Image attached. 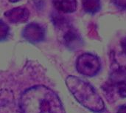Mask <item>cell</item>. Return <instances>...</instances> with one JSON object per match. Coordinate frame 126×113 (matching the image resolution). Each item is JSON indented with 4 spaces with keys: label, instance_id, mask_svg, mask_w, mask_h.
Listing matches in <instances>:
<instances>
[{
    "label": "cell",
    "instance_id": "3",
    "mask_svg": "<svg viewBox=\"0 0 126 113\" xmlns=\"http://www.w3.org/2000/svg\"><path fill=\"white\" fill-rule=\"evenodd\" d=\"M4 16L11 23H22L28 19L30 12L24 7H17L6 11Z\"/></svg>",
    "mask_w": 126,
    "mask_h": 113
},
{
    "label": "cell",
    "instance_id": "13",
    "mask_svg": "<svg viewBox=\"0 0 126 113\" xmlns=\"http://www.w3.org/2000/svg\"><path fill=\"white\" fill-rule=\"evenodd\" d=\"M7 1H8L10 3H16V2H18V1H19L21 0H7Z\"/></svg>",
    "mask_w": 126,
    "mask_h": 113
},
{
    "label": "cell",
    "instance_id": "11",
    "mask_svg": "<svg viewBox=\"0 0 126 113\" xmlns=\"http://www.w3.org/2000/svg\"><path fill=\"white\" fill-rule=\"evenodd\" d=\"M121 47H122V49L124 52V53L126 55V37H125L122 41H121Z\"/></svg>",
    "mask_w": 126,
    "mask_h": 113
},
{
    "label": "cell",
    "instance_id": "1",
    "mask_svg": "<svg viewBox=\"0 0 126 113\" xmlns=\"http://www.w3.org/2000/svg\"><path fill=\"white\" fill-rule=\"evenodd\" d=\"M69 81L70 88L80 104L95 113H101L104 110V102L92 85L76 78H72Z\"/></svg>",
    "mask_w": 126,
    "mask_h": 113
},
{
    "label": "cell",
    "instance_id": "5",
    "mask_svg": "<svg viewBox=\"0 0 126 113\" xmlns=\"http://www.w3.org/2000/svg\"><path fill=\"white\" fill-rule=\"evenodd\" d=\"M24 33L29 38L38 40L43 36V30L38 24L32 23L26 27Z\"/></svg>",
    "mask_w": 126,
    "mask_h": 113
},
{
    "label": "cell",
    "instance_id": "4",
    "mask_svg": "<svg viewBox=\"0 0 126 113\" xmlns=\"http://www.w3.org/2000/svg\"><path fill=\"white\" fill-rule=\"evenodd\" d=\"M54 7L62 13H71L77 9V0H52Z\"/></svg>",
    "mask_w": 126,
    "mask_h": 113
},
{
    "label": "cell",
    "instance_id": "9",
    "mask_svg": "<svg viewBox=\"0 0 126 113\" xmlns=\"http://www.w3.org/2000/svg\"><path fill=\"white\" fill-rule=\"evenodd\" d=\"M8 27L1 20H0V38L4 37L7 35Z\"/></svg>",
    "mask_w": 126,
    "mask_h": 113
},
{
    "label": "cell",
    "instance_id": "10",
    "mask_svg": "<svg viewBox=\"0 0 126 113\" xmlns=\"http://www.w3.org/2000/svg\"><path fill=\"white\" fill-rule=\"evenodd\" d=\"M114 4L121 10H126V0H112Z\"/></svg>",
    "mask_w": 126,
    "mask_h": 113
},
{
    "label": "cell",
    "instance_id": "12",
    "mask_svg": "<svg viewBox=\"0 0 126 113\" xmlns=\"http://www.w3.org/2000/svg\"><path fill=\"white\" fill-rule=\"evenodd\" d=\"M117 113H126V104L120 107Z\"/></svg>",
    "mask_w": 126,
    "mask_h": 113
},
{
    "label": "cell",
    "instance_id": "8",
    "mask_svg": "<svg viewBox=\"0 0 126 113\" xmlns=\"http://www.w3.org/2000/svg\"><path fill=\"white\" fill-rule=\"evenodd\" d=\"M113 90L120 98H126V81H120L113 84Z\"/></svg>",
    "mask_w": 126,
    "mask_h": 113
},
{
    "label": "cell",
    "instance_id": "7",
    "mask_svg": "<svg viewBox=\"0 0 126 113\" xmlns=\"http://www.w3.org/2000/svg\"><path fill=\"white\" fill-rule=\"evenodd\" d=\"M65 41L69 46H74L76 44H79L81 41L80 36L75 30H69L65 36Z\"/></svg>",
    "mask_w": 126,
    "mask_h": 113
},
{
    "label": "cell",
    "instance_id": "6",
    "mask_svg": "<svg viewBox=\"0 0 126 113\" xmlns=\"http://www.w3.org/2000/svg\"><path fill=\"white\" fill-rule=\"evenodd\" d=\"M82 7L86 13L94 14L100 11L101 1L100 0H83Z\"/></svg>",
    "mask_w": 126,
    "mask_h": 113
},
{
    "label": "cell",
    "instance_id": "2",
    "mask_svg": "<svg viewBox=\"0 0 126 113\" xmlns=\"http://www.w3.org/2000/svg\"><path fill=\"white\" fill-rule=\"evenodd\" d=\"M100 61L99 58L91 53H84L80 56L77 61L78 71L86 76H94L100 70Z\"/></svg>",
    "mask_w": 126,
    "mask_h": 113
}]
</instances>
